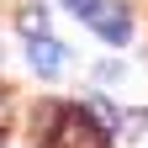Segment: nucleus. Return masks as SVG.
I'll return each instance as SVG.
<instances>
[{
  "label": "nucleus",
  "mask_w": 148,
  "mask_h": 148,
  "mask_svg": "<svg viewBox=\"0 0 148 148\" xmlns=\"http://www.w3.org/2000/svg\"><path fill=\"white\" fill-rule=\"evenodd\" d=\"M116 138H138V143H127V148H148V116H122Z\"/></svg>",
  "instance_id": "4"
},
{
  "label": "nucleus",
  "mask_w": 148,
  "mask_h": 148,
  "mask_svg": "<svg viewBox=\"0 0 148 148\" xmlns=\"http://www.w3.org/2000/svg\"><path fill=\"white\" fill-rule=\"evenodd\" d=\"M0 122H5V101H0Z\"/></svg>",
  "instance_id": "7"
},
{
  "label": "nucleus",
  "mask_w": 148,
  "mask_h": 148,
  "mask_svg": "<svg viewBox=\"0 0 148 148\" xmlns=\"http://www.w3.org/2000/svg\"><path fill=\"white\" fill-rule=\"evenodd\" d=\"M27 42H32V48H27V64L42 74V79H58V74L69 69V48H64V42H53L48 32H42V37H27Z\"/></svg>",
  "instance_id": "3"
},
{
  "label": "nucleus",
  "mask_w": 148,
  "mask_h": 148,
  "mask_svg": "<svg viewBox=\"0 0 148 148\" xmlns=\"http://www.w3.org/2000/svg\"><path fill=\"white\" fill-rule=\"evenodd\" d=\"M48 148H106V127L79 106H64L53 116V132H48Z\"/></svg>",
  "instance_id": "1"
},
{
  "label": "nucleus",
  "mask_w": 148,
  "mask_h": 148,
  "mask_svg": "<svg viewBox=\"0 0 148 148\" xmlns=\"http://www.w3.org/2000/svg\"><path fill=\"white\" fill-rule=\"evenodd\" d=\"M69 5H74V11H85V5H90V0H69Z\"/></svg>",
  "instance_id": "6"
},
{
  "label": "nucleus",
  "mask_w": 148,
  "mask_h": 148,
  "mask_svg": "<svg viewBox=\"0 0 148 148\" xmlns=\"http://www.w3.org/2000/svg\"><path fill=\"white\" fill-rule=\"evenodd\" d=\"M16 27H21L27 37H42V32H48V16H42V11H21V16H16Z\"/></svg>",
  "instance_id": "5"
},
{
  "label": "nucleus",
  "mask_w": 148,
  "mask_h": 148,
  "mask_svg": "<svg viewBox=\"0 0 148 148\" xmlns=\"http://www.w3.org/2000/svg\"><path fill=\"white\" fill-rule=\"evenodd\" d=\"M79 16L106 37V42H127V37H132V21H127V11L116 5V0H90Z\"/></svg>",
  "instance_id": "2"
}]
</instances>
